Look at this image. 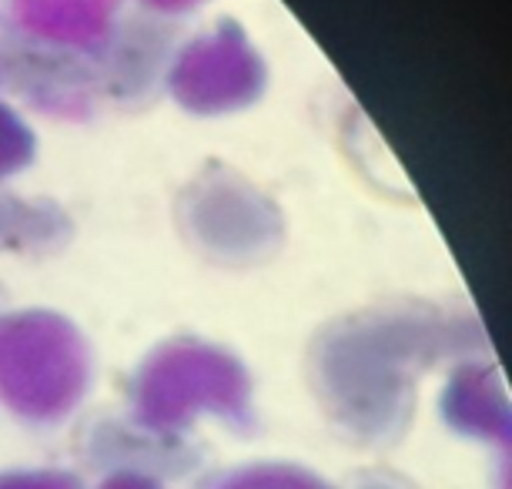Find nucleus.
Here are the masks:
<instances>
[{
    "mask_svg": "<svg viewBox=\"0 0 512 489\" xmlns=\"http://www.w3.org/2000/svg\"><path fill=\"white\" fill-rule=\"evenodd\" d=\"M0 489H84L81 476L71 469H0Z\"/></svg>",
    "mask_w": 512,
    "mask_h": 489,
    "instance_id": "nucleus-11",
    "label": "nucleus"
},
{
    "mask_svg": "<svg viewBox=\"0 0 512 489\" xmlns=\"http://www.w3.org/2000/svg\"><path fill=\"white\" fill-rule=\"evenodd\" d=\"M164 91L195 118H228L262 101L268 64L245 27L221 17L171 54Z\"/></svg>",
    "mask_w": 512,
    "mask_h": 489,
    "instance_id": "nucleus-5",
    "label": "nucleus"
},
{
    "mask_svg": "<svg viewBox=\"0 0 512 489\" xmlns=\"http://www.w3.org/2000/svg\"><path fill=\"white\" fill-rule=\"evenodd\" d=\"M37 158V134L21 111L0 101V181L24 175Z\"/></svg>",
    "mask_w": 512,
    "mask_h": 489,
    "instance_id": "nucleus-10",
    "label": "nucleus"
},
{
    "mask_svg": "<svg viewBox=\"0 0 512 489\" xmlns=\"http://www.w3.org/2000/svg\"><path fill=\"white\" fill-rule=\"evenodd\" d=\"M178 225L191 248L218 265L245 268L282 248V208L228 165H208L178 198Z\"/></svg>",
    "mask_w": 512,
    "mask_h": 489,
    "instance_id": "nucleus-4",
    "label": "nucleus"
},
{
    "mask_svg": "<svg viewBox=\"0 0 512 489\" xmlns=\"http://www.w3.org/2000/svg\"><path fill=\"white\" fill-rule=\"evenodd\" d=\"M14 24L41 51L94 57L118 27L121 0H11Z\"/></svg>",
    "mask_w": 512,
    "mask_h": 489,
    "instance_id": "nucleus-6",
    "label": "nucleus"
},
{
    "mask_svg": "<svg viewBox=\"0 0 512 489\" xmlns=\"http://www.w3.org/2000/svg\"><path fill=\"white\" fill-rule=\"evenodd\" d=\"M94 489H164L161 476L144 473V469H108V476L101 479Z\"/></svg>",
    "mask_w": 512,
    "mask_h": 489,
    "instance_id": "nucleus-12",
    "label": "nucleus"
},
{
    "mask_svg": "<svg viewBox=\"0 0 512 489\" xmlns=\"http://www.w3.org/2000/svg\"><path fill=\"white\" fill-rule=\"evenodd\" d=\"M439 416L452 433L486 446L509 443V402L496 366L486 359H459L439 392Z\"/></svg>",
    "mask_w": 512,
    "mask_h": 489,
    "instance_id": "nucleus-7",
    "label": "nucleus"
},
{
    "mask_svg": "<svg viewBox=\"0 0 512 489\" xmlns=\"http://www.w3.org/2000/svg\"><path fill=\"white\" fill-rule=\"evenodd\" d=\"M94 352L74 319L54 309L0 315V406L27 426H61L88 399Z\"/></svg>",
    "mask_w": 512,
    "mask_h": 489,
    "instance_id": "nucleus-3",
    "label": "nucleus"
},
{
    "mask_svg": "<svg viewBox=\"0 0 512 489\" xmlns=\"http://www.w3.org/2000/svg\"><path fill=\"white\" fill-rule=\"evenodd\" d=\"M462 325L422 302L352 312L308 345V386L355 443L385 446L412 426L422 376L459 349Z\"/></svg>",
    "mask_w": 512,
    "mask_h": 489,
    "instance_id": "nucleus-1",
    "label": "nucleus"
},
{
    "mask_svg": "<svg viewBox=\"0 0 512 489\" xmlns=\"http://www.w3.org/2000/svg\"><path fill=\"white\" fill-rule=\"evenodd\" d=\"M71 238L67 212L54 201H27L0 191V248L14 252H54Z\"/></svg>",
    "mask_w": 512,
    "mask_h": 489,
    "instance_id": "nucleus-8",
    "label": "nucleus"
},
{
    "mask_svg": "<svg viewBox=\"0 0 512 489\" xmlns=\"http://www.w3.org/2000/svg\"><path fill=\"white\" fill-rule=\"evenodd\" d=\"M144 7H148L151 14H161V17H181V14H191L198 11L201 4H208V0H141Z\"/></svg>",
    "mask_w": 512,
    "mask_h": 489,
    "instance_id": "nucleus-13",
    "label": "nucleus"
},
{
    "mask_svg": "<svg viewBox=\"0 0 512 489\" xmlns=\"http://www.w3.org/2000/svg\"><path fill=\"white\" fill-rule=\"evenodd\" d=\"M201 419L231 433L255 426L251 372L235 352L198 335L154 345L128 379V423L161 439H185Z\"/></svg>",
    "mask_w": 512,
    "mask_h": 489,
    "instance_id": "nucleus-2",
    "label": "nucleus"
},
{
    "mask_svg": "<svg viewBox=\"0 0 512 489\" xmlns=\"http://www.w3.org/2000/svg\"><path fill=\"white\" fill-rule=\"evenodd\" d=\"M198 489H335L315 469L288 463V459H255L215 469L208 479H201Z\"/></svg>",
    "mask_w": 512,
    "mask_h": 489,
    "instance_id": "nucleus-9",
    "label": "nucleus"
}]
</instances>
